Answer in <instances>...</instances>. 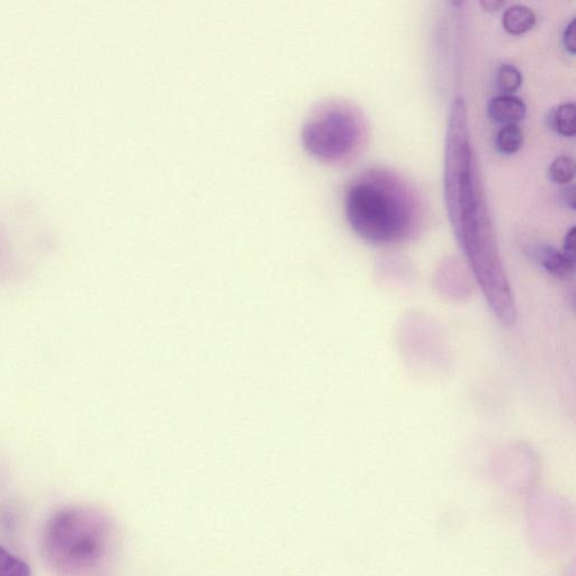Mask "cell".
Wrapping results in <instances>:
<instances>
[{"mask_svg":"<svg viewBox=\"0 0 576 576\" xmlns=\"http://www.w3.org/2000/svg\"><path fill=\"white\" fill-rule=\"evenodd\" d=\"M575 227H572L569 231H567L565 239H564V245H563V252L564 254L575 260Z\"/></svg>","mask_w":576,"mask_h":576,"instance_id":"obj_13","label":"cell"},{"mask_svg":"<svg viewBox=\"0 0 576 576\" xmlns=\"http://www.w3.org/2000/svg\"><path fill=\"white\" fill-rule=\"evenodd\" d=\"M359 138L358 123L347 108H320L302 129V141L311 155L322 160H339L354 150Z\"/></svg>","mask_w":576,"mask_h":576,"instance_id":"obj_3","label":"cell"},{"mask_svg":"<svg viewBox=\"0 0 576 576\" xmlns=\"http://www.w3.org/2000/svg\"><path fill=\"white\" fill-rule=\"evenodd\" d=\"M574 186H570L564 189L563 192V200L566 204L567 207H570V209L574 210L575 209V200H574Z\"/></svg>","mask_w":576,"mask_h":576,"instance_id":"obj_15","label":"cell"},{"mask_svg":"<svg viewBox=\"0 0 576 576\" xmlns=\"http://www.w3.org/2000/svg\"><path fill=\"white\" fill-rule=\"evenodd\" d=\"M537 17L533 9L516 5L509 7L503 14L502 24L504 30L511 35L525 34L536 25Z\"/></svg>","mask_w":576,"mask_h":576,"instance_id":"obj_6","label":"cell"},{"mask_svg":"<svg viewBox=\"0 0 576 576\" xmlns=\"http://www.w3.org/2000/svg\"><path fill=\"white\" fill-rule=\"evenodd\" d=\"M575 27V20L573 18L570 24H567L563 34L564 48L567 52L572 54V56H574L576 50Z\"/></svg>","mask_w":576,"mask_h":576,"instance_id":"obj_12","label":"cell"},{"mask_svg":"<svg viewBox=\"0 0 576 576\" xmlns=\"http://www.w3.org/2000/svg\"><path fill=\"white\" fill-rule=\"evenodd\" d=\"M522 78L520 70L512 65H502L495 76V85L501 95H511L517 92L522 85Z\"/></svg>","mask_w":576,"mask_h":576,"instance_id":"obj_9","label":"cell"},{"mask_svg":"<svg viewBox=\"0 0 576 576\" xmlns=\"http://www.w3.org/2000/svg\"><path fill=\"white\" fill-rule=\"evenodd\" d=\"M480 4L488 13L498 12L503 6H506V2H500V0H482Z\"/></svg>","mask_w":576,"mask_h":576,"instance_id":"obj_14","label":"cell"},{"mask_svg":"<svg viewBox=\"0 0 576 576\" xmlns=\"http://www.w3.org/2000/svg\"><path fill=\"white\" fill-rule=\"evenodd\" d=\"M576 106L574 103L561 104L549 114L548 124L561 137L574 138L576 134Z\"/></svg>","mask_w":576,"mask_h":576,"instance_id":"obj_7","label":"cell"},{"mask_svg":"<svg viewBox=\"0 0 576 576\" xmlns=\"http://www.w3.org/2000/svg\"><path fill=\"white\" fill-rule=\"evenodd\" d=\"M575 176V162L571 157H557L548 168V178L557 185L570 184Z\"/></svg>","mask_w":576,"mask_h":576,"instance_id":"obj_10","label":"cell"},{"mask_svg":"<svg viewBox=\"0 0 576 576\" xmlns=\"http://www.w3.org/2000/svg\"><path fill=\"white\" fill-rule=\"evenodd\" d=\"M524 131L518 124L504 125L497 134L495 146L503 155H515L524 146Z\"/></svg>","mask_w":576,"mask_h":576,"instance_id":"obj_8","label":"cell"},{"mask_svg":"<svg viewBox=\"0 0 576 576\" xmlns=\"http://www.w3.org/2000/svg\"><path fill=\"white\" fill-rule=\"evenodd\" d=\"M0 576H32L29 564L0 546Z\"/></svg>","mask_w":576,"mask_h":576,"instance_id":"obj_11","label":"cell"},{"mask_svg":"<svg viewBox=\"0 0 576 576\" xmlns=\"http://www.w3.org/2000/svg\"><path fill=\"white\" fill-rule=\"evenodd\" d=\"M44 542L54 563L85 575L114 569L122 551L116 522L104 512L81 508L58 511L45 529Z\"/></svg>","mask_w":576,"mask_h":576,"instance_id":"obj_1","label":"cell"},{"mask_svg":"<svg viewBox=\"0 0 576 576\" xmlns=\"http://www.w3.org/2000/svg\"><path fill=\"white\" fill-rule=\"evenodd\" d=\"M347 220L358 237L373 245L403 239L411 227L407 196L391 179L371 175L351 185L345 200Z\"/></svg>","mask_w":576,"mask_h":576,"instance_id":"obj_2","label":"cell"},{"mask_svg":"<svg viewBox=\"0 0 576 576\" xmlns=\"http://www.w3.org/2000/svg\"><path fill=\"white\" fill-rule=\"evenodd\" d=\"M527 106L515 95L493 97L488 104V115L494 123L504 125L518 124L525 119Z\"/></svg>","mask_w":576,"mask_h":576,"instance_id":"obj_5","label":"cell"},{"mask_svg":"<svg viewBox=\"0 0 576 576\" xmlns=\"http://www.w3.org/2000/svg\"><path fill=\"white\" fill-rule=\"evenodd\" d=\"M530 254L535 263L549 275L567 278L574 274L575 260L567 257L563 251L548 245H538L531 248Z\"/></svg>","mask_w":576,"mask_h":576,"instance_id":"obj_4","label":"cell"}]
</instances>
